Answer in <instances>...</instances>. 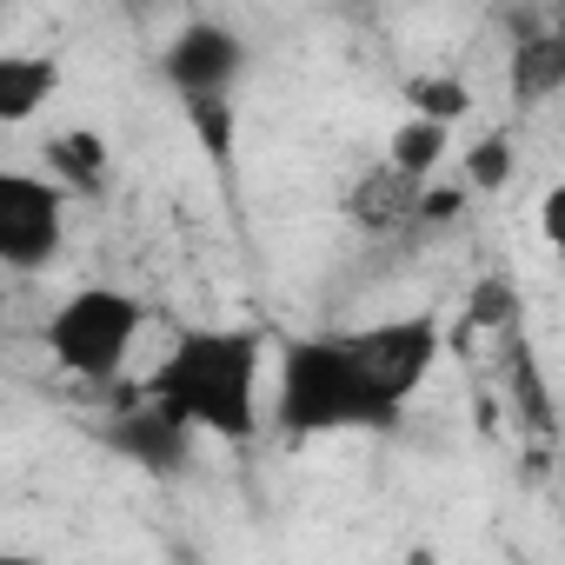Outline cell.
I'll use <instances>...</instances> for the list:
<instances>
[{
  "label": "cell",
  "mask_w": 565,
  "mask_h": 565,
  "mask_svg": "<svg viewBox=\"0 0 565 565\" xmlns=\"http://www.w3.org/2000/svg\"><path fill=\"white\" fill-rule=\"evenodd\" d=\"M446 353L439 313H399L333 333H294L273 353L266 426L279 446L333 433H393Z\"/></svg>",
  "instance_id": "6da1fadb"
},
{
  "label": "cell",
  "mask_w": 565,
  "mask_h": 565,
  "mask_svg": "<svg viewBox=\"0 0 565 565\" xmlns=\"http://www.w3.org/2000/svg\"><path fill=\"white\" fill-rule=\"evenodd\" d=\"M266 333L259 327H186L134 393L167 406L180 426L220 446H253L266 426Z\"/></svg>",
  "instance_id": "7a4b0ae2"
},
{
  "label": "cell",
  "mask_w": 565,
  "mask_h": 565,
  "mask_svg": "<svg viewBox=\"0 0 565 565\" xmlns=\"http://www.w3.org/2000/svg\"><path fill=\"white\" fill-rule=\"evenodd\" d=\"M140 333H147V300L127 294V287H74L41 320L47 360L87 393H114L127 380V360H134Z\"/></svg>",
  "instance_id": "3957f363"
},
{
  "label": "cell",
  "mask_w": 565,
  "mask_h": 565,
  "mask_svg": "<svg viewBox=\"0 0 565 565\" xmlns=\"http://www.w3.org/2000/svg\"><path fill=\"white\" fill-rule=\"evenodd\" d=\"M67 206L47 173L0 167V273H47L67 246Z\"/></svg>",
  "instance_id": "277c9868"
},
{
  "label": "cell",
  "mask_w": 565,
  "mask_h": 565,
  "mask_svg": "<svg viewBox=\"0 0 565 565\" xmlns=\"http://www.w3.org/2000/svg\"><path fill=\"white\" fill-rule=\"evenodd\" d=\"M246 41L226 28V21H186L167 34L160 47V81L180 94V107H200V100H233L239 81H246Z\"/></svg>",
  "instance_id": "5b68a950"
},
{
  "label": "cell",
  "mask_w": 565,
  "mask_h": 565,
  "mask_svg": "<svg viewBox=\"0 0 565 565\" xmlns=\"http://www.w3.org/2000/svg\"><path fill=\"white\" fill-rule=\"evenodd\" d=\"M193 426H180L167 406H153V399H140L134 386L120 393V406H114V419H107V446L120 452V459H134L140 472H153V479H173V472H186V459H193Z\"/></svg>",
  "instance_id": "8992f818"
},
{
  "label": "cell",
  "mask_w": 565,
  "mask_h": 565,
  "mask_svg": "<svg viewBox=\"0 0 565 565\" xmlns=\"http://www.w3.org/2000/svg\"><path fill=\"white\" fill-rule=\"evenodd\" d=\"M419 186H426V180H413V173L373 160V167L347 186L340 213H347L366 239H406V233H413V200H419Z\"/></svg>",
  "instance_id": "52a82bcc"
},
{
  "label": "cell",
  "mask_w": 565,
  "mask_h": 565,
  "mask_svg": "<svg viewBox=\"0 0 565 565\" xmlns=\"http://www.w3.org/2000/svg\"><path fill=\"white\" fill-rule=\"evenodd\" d=\"M41 173L67 193V200H100L114 186V147L94 127H54L41 140Z\"/></svg>",
  "instance_id": "ba28073f"
},
{
  "label": "cell",
  "mask_w": 565,
  "mask_h": 565,
  "mask_svg": "<svg viewBox=\"0 0 565 565\" xmlns=\"http://www.w3.org/2000/svg\"><path fill=\"white\" fill-rule=\"evenodd\" d=\"M61 94V61L47 47H0V127H34Z\"/></svg>",
  "instance_id": "9c48e42d"
},
{
  "label": "cell",
  "mask_w": 565,
  "mask_h": 565,
  "mask_svg": "<svg viewBox=\"0 0 565 565\" xmlns=\"http://www.w3.org/2000/svg\"><path fill=\"white\" fill-rule=\"evenodd\" d=\"M512 87L525 107H539L565 87V34L558 28H519L512 34Z\"/></svg>",
  "instance_id": "30bf717a"
},
{
  "label": "cell",
  "mask_w": 565,
  "mask_h": 565,
  "mask_svg": "<svg viewBox=\"0 0 565 565\" xmlns=\"http://www.w3.org/2000/svg\"><path fill=\"white\" fill-rule=\"evenodd\" d=\"M446 153H452V127L446 120H426V114H406L393 134H386V167H399V173H413V180H433V173H446Z\"/></svg>",
  "instance_id": "8fae6325"
},
{
  "label": "cell",
  "mask_w": 565,
  "mask_h": 565,
  "mask_svg": "<svg viewBox=\"0 0 565 565\" xmlns=\"http://www.w3.org/2000/svg\"><path fill=\"white\" fill-rule=\"evenodd\" d=\"M406 114H426V120H446L459 127L472 114V87L459 74H413L406 81Z\"/></svg>",
  "instance_id": "7c38bea8"
},
{
  "label": "cell",
  "mask_w": 565,
  "mask_h": 565,
  "mask_svg": "<svg viewBox=\"0 0 565 565\" xmlns=\"http://www.w3.org/2000/svg\"><path fill=\"white\" fill-rule=\"evenodd\" d=\"M512 167H519L512 134H486V140H472V147L459 153V180H466L472 193H505V186H512Z\"/></svg>",
  "instance_id": "4fadbf2b"
},
{
  "label": "cell",
  "mask_w": 565,
  "mask_h": 565,
  "mask_svg": "<svg viewBox=\"0 0 565 565\" xmlns=\"http://www.w3.org/2000/svg\"><path fill=\"white\" fill-rule=\"evenodd\" d=\"M512 320H519L512 279H479L472 300H466V327H472V333H512Z\"/></svg>",
  "instance_id": "5bb4252c"
},
{
  "label": "cell",
  "mask_w": 565,
  "mask_h": 565,
  "mask_svg": "<svg viewBox=\"0 0 565 565\" xmlns=\"http://www.w3.org/2000/svg\"><path fill=\"white\" fill-rule=\"evenodd\" d=\"M539 233H545V246H565V186H545V200H539Z\"/></svg>",
  "instance_id": "9a60e30c"
},
{
  "label": "cell",
  "mask_w": 565,
  "mask_h": 565,
  "mask_svg": "<svg viewBox=\"0 0 565 565\" xmlns=\"http://www.w3.org/2000/svg\"><path fill=\"white\" fill-rule=\"evenodd\" d=\"M340 8H353V14H366V8H380V0H340Z\"/></svg>",
  "instance_id": "2e32d148"
}]
</instances>
